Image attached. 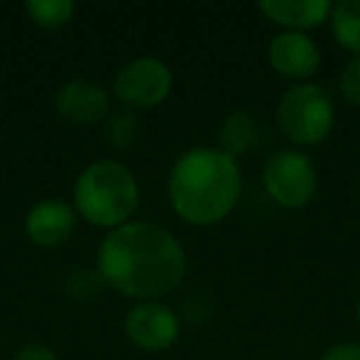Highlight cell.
<instances>
[{"label": "cell", "mask_w": 360, "mask_h": 360, "mask_svg": "<svg viewBox=\"0 0 360 360\" xmlns=\"http://www.w3.org/2000/svg\"><path fill=\"white\" fill-rule=\"evenodd\" d=\"M141 202V186L134 170L119 160L89 163L75 180L72 207L94 227H116L131 222Z\"/></svg>", "instance_id": "3957f363"}, {"label": "cell", "mask_w": 360, "mask_h": 360, "mask_svg": "<svg viewBox=\"0 0 360 360\" xmlns=\"http://www.w3.org/2000/svg\"><path fill=\"white\" fill-rule=\"evenodd\" d=\"M129 340L141 350H168L180 335L178 311L163 301H136L124 319Z\"/></svg>", "instance_id": "52a82bcc"}, {"label": "cell", "mask_w": 360, "mask_h": 360, "mask_svg": "<svg viewBox=\"0 0 360 360\" xmlns=\"http://www.w3.org/2000/svg\"><path fill=\"white\" fill-rule=\"evenodd\" d=\"M173 89V72L158 57L129 60L114 79V94L126 109H150L168 99Z\"/></svg>", "instance_id": "8992f818"}, {"label": "cell", "mask_w": 360, "mask_h": 360, "mask_svg": "<svg viewBox=\"0 0 360 360\" xmlns=\"http://www.w3.org/2000/svg\"><path fill=\"white\" fill-rule=\"evenodd\" d=\"M355 319H358V323H360V299H358V306H355Z\"/></svg>", "instance_id": "44dd1931"}, {"label": "cell", "mask_w": 360, "mask_h": 360, "mask_svg": "<svg viewBox=\"0 0 360 360\" xmlns=\"http://www.w3.org/2000/svg\"><path fill=\"white\" fill-rule=\"evenodd\" d=\"M330 32L343 50L360 57V0H340L330 11Z\"/></svg>", "instance_id": "4fadbf2b"}, {"label": "cell", "mask_w": 360, "mask_h": 360, "mask_svg": "<svg viewBox=\"0 0 360 360\" xmlns=\"http://www.w3.org/2000/svg\"><path fill=\"white\" fill-rule=\"evenodd\" d=\"M276 124L294 146H316L326 141L335 124V104L328 89L316 82L289 86L276 104Z\"/></svg>", "instance_id": "277c9868"}, {"label": "cell", "mask_w": 360, "mask_h": 360, "mask_svg": "<svg viewBox=\"0 0 360 360\" xmlns=\"http://www.w3.org/2000/svg\"><path fill=\"white\" fill-rule=\"evenodd\" d=\"M338 89L343 99L353 106H360V57H350L338 77Z\"/></svg>", "instance_id": "e0dca14e"}, {"label": "cell", "mask_w": 360, "mask_h": 360, "mask_svg": "<svg viewBox=\"0 0 360 360\" xmlns=\"http://www.w3.org/2000/svg\"><path fill=\"white\" fill-rule=\"evenodd\" d=\"M77 210L65 200L57 198H47L40 200L27 210L25 215V235L30 237V242H35L37 247L45 250H55L72 240L77 230Z\"/></svg>", "instance_id": "9c48e42d"}, {"label": "cell", "mask_w": 360, "mask_h": 360, "mask_svg": "<svg viewBox=\"0 0 360 360\" xmlns=\"http://www.w3.org/2000/svg\"><path fill=\"white\" fill-rule=\"evenodd\" d=\"M212 316V304L205 299V296H188L183 304H180V311H178V319L180 323L186 321V323H205L207 319Z\"/></svg>", "instance_id": "ac0fdd59"}, {"label": "cell", "mask_w": 360, "mask_h": 360, "mask_svg": "<svg viewBox=\"0 0 360 360\" xmlns=\"http://www.w3.org/2000/svg\"><path fill=\"white\" fill-rule=\"evenodd\" d=\"M262 186L279 207L301 210L319 191V170L301 148H279L262 163Z\"/></svg>", "instance_id": "5b68a950"}, {"label": "cell", "mask_w": 360, "mask_h": 360, "mask_svg": "<svg viewBox=\"0 0 360 360\" xmlns=\"http://www.w3.org/2000/svg\"><path fill=\"white\" fill-rule=\"evenodd\" d=\"M109 91L91 79H70L55 91V109L77 126L99 124L109 116Z\"/></svg>", "instance_id": "30bf717a"}, {"label": "cell", "mask_w": 360, "mask_h": 360, "mask_svg": "<svg viewBox=\"0 0 360 360\" xmlns=\"http://www.w3.org/2000/svg\"><path fill=\"white\" fill-rule=\"evenodd\" d=\"M141 134V121L136 116V111L131 109H119L114 114L106 116L104 121V136L114 148H129Z\"/></svg>", "instance_id": "2e32d148"}, {"label": "cell", "mask_w": 360, "mask_h": 360, "mask_svg": "<svg viewBox=\"0 0 360 360\" xmlns=\"http://www.w3.org/2000/svg\"><path fill=\"white\" fill-rule=\"evenodd\" d=\"M13 360H60L57 353L45 343H25L22 348L15 350Z\"/></svg>", "instance_id": "d6986e66"}, {"label": "cell", "mask_w": 360, "mask_h": 360, "mask_svg": "<svg viewBox=\"0 0 360 360\" xmlns=\"http://www.w3.org/2000/svg\"><path fill=\"white\" fill-rule=\"evenodd\" d=\"M104 289L106 281L96 266H77L67 274L65 284H62V294L72 304H89V301L99 299Z\"/></svg>", "instance_id": "5bb4252c"}, {"label": "cell", "mask_w": 360, "mask_h": 360, "mask_svg": "<svg viewBox=\"0 0 360 360\" xmlns=\"http://www.w3.org/2000/svg\"><path fill=\"white\" fill-rule=\"evenodd\" d=\"M321 360H360V343L358 340H343L335 343L321 355Z\"/></svg>", "instance_id": "ffe728a7"}, {"label": "cell", "mask_w": 360, "mask_h": 360, "mask_svg": "<svg viewBox=\"0 0 360 360\" xmlns=\"http://www.w3.org/2000/svg\"><path fill=\"white\" fill-rule=\"evenodd\" d=\"M266 57H269V65L276 75L294 79L296 84L309 82L321 67V50L309 32L284 30L274 35L269 42V50H266Z\"/></svg>", "instance_id": "ba28073f"}, {"label": "cell", "mask_w": 360, "mask_h": 360, "mask_svg": "<svg viewBox=\"0 0 360 360\" xmlns=\"http://www.w3.org/2000/svg\"><path fill=\"white\" fill-rule=\"evenodd\" d=\"M96 269L106 286L134 301H160L186 276V250L155 222L131 220L111 230L96 252Z\"/></svg>", "instance_id": "6da1fadb"}, {"label": "cell", "mask_w": 360, "mask_h": 360, "mask_svg": "<svg viewBox=\"0 0 360 360\" xmlns=\"http://www.w3.org/2000/svg\"><path fill=\"white\" fill-rule=\"evenodd\" d=\"M25 13L42 30H60V27L70 25L77 6L72 0H27Z\"/></svg>", "instance_id": "9a60e30c"}, {"label": "cell", "mask_w": 360, "mask_h": 360, "mask_svg": "<svg viewBox=\"0 0 360 360\" xmlns=\"http://www.w3.org/2000/svg\"><path fill=\"white\" fill-rule=\"evenodd\" d=\"M220 146L217 148L225 150L227 155H232L235 160H240L242 155L259 150L269 143V131L266 126L257 119L252 111L247 109H235L232 114L225 116V121L220 124L217 131Z\"/></svg>", "instance_id": "7c38bea8"}, {"label": "cell", "mask_w": 360, "mask_h": 360, "mask_svg": "<svg viewBox=\"0 0 360 360\" xmlns=\"http://www.w3.org/2000/svg\"><path fill=\"white\" fill-rule=\"evenodd\" d=\"M242 198L240 160L212 146L180 153L168 173V200L175 215L193 227H212Z\"/></svg>", "instance_id": "7a4b0ae2"}, {"label": "cell", "mask_w": 360, "mask_h": 360, "mask_svg": "<svg viewBox=\"0 0 360 360\" xmlns=\"http://www.w3.org/2000/svg\"><path fill=\"white\" fill-rule=\"evenodd\" d=\"M257 8L274 25H281L291 32H306L328 22L333 3L330 0H262Z\"/></svg>", "instance_id": "8fae6325"}]
</instances>
